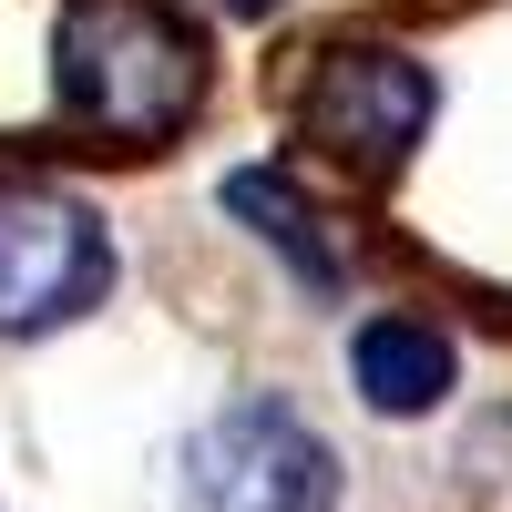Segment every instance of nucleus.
<instances>
[{
  "mask_svg": "<svg viewBox=\"0 0 512 512\" xmlns=\"http://www.w3.org/2000/svg\"><path fill=\"white\" fill-rule=\"evenodd\" d=\"M226 216H246V226L267 236L308 287H338V246L318 236V216L297 205V185L277 175V164H236V175H226Z\"/></svg>",
  "mask_w": 512,
  "mask_h": 512,
  "instance_id": "nucleus-6",
  "label": "nucleus"
},
{
  "mask_svg": "<svg viewBox=\"0 0 512 512\" xmlns=\"http://www.w3.org/2000/svg\"><path fill=\"white\" fill-rule=\"evenodd\" d=\"M62 113L93 144H164L205 93V41L164 0H62Z\"/></svg>",
  "mask_w": 512,
  "mask_h": 512,
  "instance_id": "nucleus-1",
  "label": "nucleus"
},
{
  "mask_svg": "<svg viewBox=\"0 0 512 512\" xmlns=\"http://www.w3.org/2000/svg\"><path fill=\"white\" fill-rule=\"evenodd\" d=\"M349 369H359V400L379 420H420L451 400V338L420 328V318H369L349 338Z\"/></svg>",
  "mask_w": 512,
  "mask_h": 512,
  "instance_id": "nucleus-5",
  "label": "nucleus"
},
{
  "mask_svg": "<svg viewBox=\"0 0 512 512\" xmlns=\"http://www.w3.org/2000/svg\"><path fill=\"white\" fill-rule=\"evenodd\" d=\"M420 123H431V72L410 52H390V41H338L297 82V134L318 154H338L349 175H390L420 144Z\"/></svg>",
  "mask_w": 512,
  "mask_h": 512,
  "instance_id": "nucleus-4",
  "label": "nucleus"
},
{
  "mask_svg": "<svg viewBox=\"0 0 512 512\" xmlns=\"http://www.w3.org/2000/svg\"><path fill=\"white\" fill-rule=\"evenodd\" d=\"M185 512H338V451L297 400L246 390L195 431Z\"/></svg>",
  "mask_w": 512,
  "mask_h": 512,
  "instance_id": "nucleus-2",
  "label": "nucleus"
},
{
  "mask_svg": "<svg viewBox=\"0 0 512 512\" xmlns=\"http://www.w3.org/2000/svg\"><path fill=\"white\" fill-rule=\"evenodd\" d=\"M113 287L103 216L62 185H0V338H41Z\"/></svg>",
  "mask_w": 512,
  "mask_h": 512,
  "instance_id": "nucleus-3",
  "label": "nucleus"
}]
</instances>
